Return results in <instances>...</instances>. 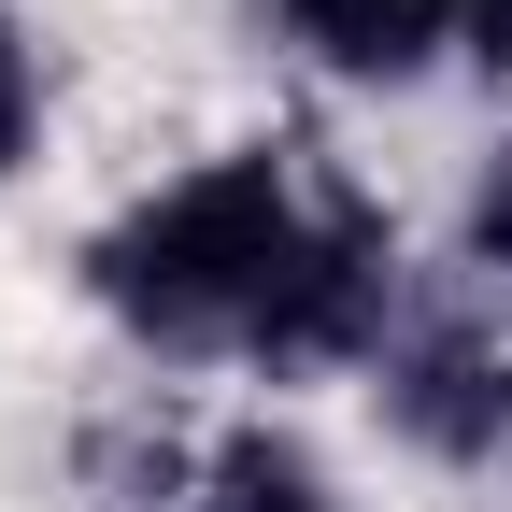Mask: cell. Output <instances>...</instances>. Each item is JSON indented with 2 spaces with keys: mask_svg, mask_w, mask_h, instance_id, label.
Masks as SVG:
<instances>
[{
  "mask_svg": "<svg viewBox=\"0 0 512 512\" xmlns=\"http://www.w3.org/2000/svg\"><path fill=\"white\" fill-rule=\"evenodd\" d=\"M456 29H470L484 72H512V0H456Z\"/></svg>",
  "mask_w": 512,
  "mask_h": 512,
  "instance_id": "obj_7",
  "label": "cell"
},
{
  "mask_svg": "<svg viewBox=\"0 0 512 512\" xmlns=\"http://www.w3.org/2000/svg\"><path fill=\"white\" fill-rule=\"evenodd\" d=\"M285 29L328 57V72L399 86V72H427V57L456 43V0H285Z\"/></svg>",
  "mask_w": 512,
  "mask_h": 512,
  "instance_id": "obj_2",
  "label": "cell"
},
{
  "mask_svg": "<svg viewBox=\"0 0 512 512\" xmlns=\"http://www.w3.org/2000/svg\"><path fill=\"white\" fill-rule=\"evenodd\" d=\"M470 242H484V271L512 285V143H498V171H484V200H470Z\"/></svg>",
  "mask_w": 512,
  "mask_h": 512,
  "instance_id": "obj_5",
  "label": "cell"
},
{
  "mask_svg": "<svg viewBox=\"0 0 512 512\" xmlns=\"http://www.w3.org/2000/svg\"><path fill=\"white\" fill-rule=\"evenodd\" d=\"M200 512H342V498H328V470H313L285 427H242L214 456V484H200Z\"/></svg>",
  "mask_w": 512,
  "mask_h": 512,
  "instance_id": "obj_4",
  "label": "cell"
},
{
  "mask_svg": "<svg viewBox=\"0 0 512 512\" xmlns=\"http://www.w3.org/2000/svg\"><path fill=\"white\" fill-rule=\"evenodd\" d=\"M384 384H399V427L441 441V456H484V441L512 427V370L484 342H427L413 370H384Z\"/></svg>",
  "mask_w": 512,
  "mask_h": 512,
  "instance_id": "obj_3",
  "label": "cell"
},
{
  "mask_svg": "<svg viewBox=\"0 0 512 512\" xmlns=\"http://www.w3.org/2000/svg\"><path fill=\"white\" fill-rule=\"evenodd\" d=\"M100 299L143 342H242V356H370L384 342V228L356 200H299V171L256 143L157 185L143 214L100 228Z\"/></svg>",
  "mask_w": 512,
  "mask_h": 512,
  "instance_id": "obj_1",
  "label": "cell"
},
{
  "mask_svg": "<svg viewBox=\"0 0 512 512\" xmlns=\"http://www.w3.org/2000/svg\"><path fill=\"white\" fill-rule=\"evenodd\" d=\"M29 157V43H15V15H0V171Z\"/></svg>",
  "mask_w": 512,
  "mask_h": 512,
  "instance_id": "obj_6",
  "label": "cell"
}]
</instances>
